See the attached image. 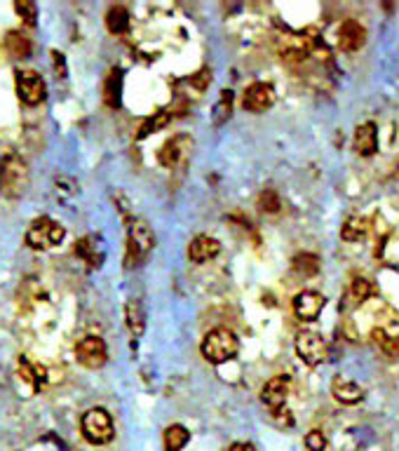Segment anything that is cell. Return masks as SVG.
<instances>
[{"label":"cell","mask_w":399,"mask_h":451,"mask_svg":"<svg viewBox=\"0 0 399 451\" xmlns=\"http://www.w3.org/2000/svg\"><path fill=\"white\" fill-rule=\"evenodd\" d=\"M31 183L28 165L19 153L5 148L0 153V193L5 198H21Z\"/></svg>","instance_id":"obj_1"},{"label":"cell","mask_w":399,"mask_h":451,"mask_svg":"<svg viewBox=\"0 0 399 451\" xmlns=\"http://www.w3.org/2000/svg\"><path fill=\"white\" fill-rule=\"evenodd\" d=\"M200 350H202V358L207 362H212V365H226V362H230L237 355L239 341L228 327H217L202 338Z\"/></svg>","instance_id":"obj_2"},{"label":"cell","mask_w":399,"mask_h":451,"mask_svg":"<svg viewBox=\"0 0 399 451\" xmlns=\"http://www.w3.org/2000/svg\"><path fill=\"white\" fill-rule=\"evenodd\" d=\"M155 235L150 226L141 219H130L127 226V254H125V268H137V265L153 252Z\"/></svg>","instance_id":"obj_3"},{"label":"cell","mask_w":399,"mask_h":451,"mask_svg":"<svg viewBox=\"0 0 399 451\" xmlns=\"http://www.w3.org/2000/svg\"><path fill=\"white\" fill-rule=\"evenodd\" d=\"M80 428H83L85 440L97 447L108 445V442H113V437H115L113 418H110L106 409H99V407H94L90 412L83 414V418H80Z\"/></svg>","instance_id":"obj_4"},{"label":"cell","mask_w":399,"mask_h":451,"mask_svg":"<svg viewBox=\"0 0 399 451\" xmlns=\"http://www.w3.org/2000/svg\"><path fill=\"white\" fill-rule=\"evenodd\" d=\"M63 235H66V230H63V226L47 219V216H40L33 223L28 226L26 230V245L31 249H40V252H45V249H52L57 247Z\"/></svg>","instance_id":"obj_5"},{"label":"cell","mask_w":399,"mask_h":451,"mask_svg":"<svg viewBox=\"0 0 399 451\" xmlns=\"http://www.w3.org/2000/svg\"><path fill=\"white\" fill-rule=\"evenodd\" d=\"M14 76H17L14 78V83H17V94L26 106H38V103L45 101L47 85H45V80L40 78V74H36V71H17Z\"/></svg>","instance_id":"obj_6"},{"label":"cell","mask_w":399,"mask_h":451,"mask_svg":"<svg viewBox=\"0 0 399 451\" xmlns=\"http://www.w3.org/2000/svg\"><path fill=\"white\" fill-rule=\"evenodd\" d=\"M296 353L308 367H319L322 362H326L329 348H326V341L317 332H301L296 336Z\"/></svg>","instance_id":"obj_7"},{"label":"cell","mask_w":399,"mask_h":451,"mask_svg":"<svg viewBox=\"0 0 399 451\" xmlns=\"http://www.w3.org/2000/svg\"><path fill=\"white\" fill-rule=\"evenodd\" d=\"M76 358L83 367L87 369H99L106 365L108 360V348L99 336H85L80 338L76 345Z\"/></svg>","instance_id":"obj_8"},{"label":"cell","mask_w":399,"mask_h":451,"mask_svg":"<svg viewBox=\"0 0 399 451\" xmlns=\"http://www.w3.org/2000/svg\"><path fill=\"white\" fill-rule=\"evenodd\" d=\"M275 103V90L270 83H254L244 90L242 106L249 113H263Z\"/></svg>","instance_id":"obj_9"},{"label":"cell","mask_w":399,"mask_h":451,"mask_svg":"<svg viewBox=\"0 0 399 451\" xmlns=\"http://www.w3.org/2000/svg\"><path fill=\"white\" fill-rule=\"evenodd\" d=\"M324 303H326V299L319 292L303 289L301 294H296V299H294V313H296V318L303 322H313L319 318Z\"/></svg>","instance_id":"obj_10"},{"label":"cell","mask_w":399,"mask_h":451,"mask_svg":"<svg viewBox=\"0 0 399 451\" xmlns=\"http://www.w3.org/2000/svg\"><path fill=\"white\" fill-rule=\"evenodd\" d=\"M289 378L286 376H275L270 378V381L263 385L261 390V400L263 405H266L270 412H279V409H284L286 405V397H289Z\"/></svg>","instance_id":"obj_11"},{"label":"cell","mask_w":399,"mask_h":451,"mask_svg":"<svg viewBox=\"0 0 399 451\" xmlns=\"http://www.w3.org/2000/svg\"><path fill=\"white\" fill-rule=\"evenodd\" d=\"M366 43V29L355 19H346L338 29V45L343 52H357Z\"/></svg>","instance_id":"obj_12"},{"label":"cell","mask_w":399,"mask_h":451,"mask_svg":"<svg viewBox=\"0 0 399 451\" xmlns=\"http://www.w3.org/2000/svg\"><path fill=\"white\" fill-rule=\"evenodd\" d=\"M219 252H221V243L209 235H197L193 238V243L188 245V259L193 263H204V261L217 259Z\"/></svg>","instance_id":"obj_13"},{"label":"cell","mask_w":399,"mask_h":451,"mask_svg":"<svg viewBox=\"0 0 399 451\" xmlns=\"http://www.w3.org/2000/svg\"><path fill=\"white\" fill-rule=\"evenodd\" d=\"M190 146H193L190 136H183V134H181V136H174V139H170L162 148H160V153H157L160 165H162V167H174V165H179V160L190 151Z\"/></svg>","instance_id":"obj_14"},{"label":"cell","mask_w":399,"mask_h":451,"mask_svg":"<svg viewBox=\"0 0 399 451\" xmlns=\"http://www.w3.org/2000/svg\"><path fill=\"white\" fill-rule=\"evenodd\" d=\"M331 392L333 397H336V402H341V405H359V402L364 400V390L362 385H357L355 381H350V378L346 376H336L331 381Z\"/></svg>","instance_id":"obj_15"},{"label":"cell","mask_w":399,"mask_h":451,"mask_svg":"<svg viewBox=\"0 0 399 451\" xmlns=\"http://www.w3.org/2000/svg\"><path fill=\"white\" fill-rule=\"evenodd\" d=\"M353 146L362 158H371L378 151V130L376 123H362L355 130Z\"/></svg>","instance_id":"obj_16"},{"label":"cell","mask_w":399,"mask_h":451,"mask_svg":"<svg viewBox=\"0 0 399 451\" xmlns=\"http://www.w3.org/2000/svg\"><path fill=\"white\" fill-rule=\"evenodd\" d=\"M125 322L134 338H139L146 332V310H143V303L139 299H130L125 303Z\"/></svg>","instance_id":"obj_17"},{"label":"cell","mask_w":399,"mask_h":451,"mask_svg":"<svg viewBox=\"0 0 399 451\" xmlns=\"http://www.w3.org/2000/svg\"><path fill=\"white\" fill-rule=\"evenodd\" d=\"M5 50L12 59H28L31 56V40L24 34H19V31H7Z\"/></svg>","instance_id":"obj_18"},{"label":"cell","mask_w":399,"mask_h":451,"mask_svg":"<svg viewBox=\"0 0 399 451\" xmlns=\"http://www.w3.org/2000/svg\"><path fill=\"white\" fill-rule=\"evenodd\" d=\"M120 92H123V74H120V69H113L108 71L106 83H103V101H106V106H120Z\"/></svg>","instance_id":"obj_19"},{"label":"cell","mask_w":399,"mask_h":451,"mask_svg":"<svg viewBox=\"0 0 399 451\" xmlns=\"http://www.w3.org/2000/svg\"><path fill=\"white\" fill-rule=\"evenodd\" d=\"M366 233H369V219H364V216H350L346 219L341 228V238L346 240V243H359Z\"/></svg>","instance_id":"obj_20"},{"label":"cell","mask_w":399,"mask_h":451,"mask_svg":"<svg viewBox=\"0 0 399 451\" xmlns=\"http://www.w3.org/2000/svg\"><path fill=\"white\" fill-rule=\"evenodd\" d=\"M106 29L115 36L127 34V31H130V12H127L123 5L110 7L106 12Z\"/></svg>","instance_id":"obj_21"},{"label":"cell","mask_w":399,"mask_h":451,"mask_svg":"<svg viewBox=\"0 0 399 451\" xmlns=\"http://www.w3.org/2000/svg\"><path fill=\"white\" fill-rule=\"evenodd\" d=\"M170 120H172V113L170 111H160V113H153V116L150 118H146L141 123V127H139V134H137V139L141 141V139H146V136H150L153 132H160L162 130V127H167L170 125Z\"/></svg>","instance_id":"obj_22"},{"label":"cell","mask_w":399,"mask_h":451,"mask_svg":"<svg viewBox=\"0 0 399 451\" xmlns=\"http://www.w3.org/2000/svg\"><path fill=\"white\" fill-rule=\"evenodd\" d=\"M188 440H190V432L183 428V425H170L162 435L165 451H181L188 445Z\"/></svg>","instance_id":"obj_23"},{"label":"cell","mask_w":399,"mask_h":451,"mask_svg":"<svg viewBox=\"0 0 399 451\" xmlns=\"http://www.w3.org/2000/svg\"><path fill=\"white\" fill-rule=\"evenodd\" d=\"M291 268L296 270L299 275H303V278L317 275V273H319V256L308 254V252L296 254V256L291 259Z\"/></svg>","instance_id":"obj_24"},{"label":"cell","mask_w":399,"mask_h":451,"mask_svg":"<svg viewBox=\"0 0 399 451\" xmlns=\"http://www.w3.org/2000/svg\"><path fill=\"white\" fill-rule=\"evenodd\" d=\"M76 254L85 263H90V268H99L103 261V254L97 252V245H92V238H83L80 243H76Z\"/></svg>","instance_id":"obj_25"},{"label":"cell","mask_w":399,"mask_h":451,"mask_svg":"<svg viewBox=\"0 0 399 451\" xmlns=\"http://www.w3.org/2000/svg\"><path fill=\"white\" fill-rule=\"evenodd\" d=\"M371 338L383 353H388V355H399V336L397 334H390L385 329L376 327L371 332Z\"/></svg>","instance_id":"obj_26"},{"label":"cell","mask_w":399,"mask_h":451,"mask_svg":"<svg viewBox=\"0 0 399 451\" xmlns=\"http://www.w3.org/2000/svg\"><path fill=\"white\" fill-rule=\"evenodd\" d=\"M373 294V285L366 278H357L353 280V285H350V292H348V301L353 305H359L364 301H369V296Z\"/></svg>","instance_id":"obj_27"},{"label":"cell","mask_w":399,"mask_h":451,"mask_svg":"<svg viewBox=\"0 0 399 451\" xmlns=\"http://www.w3.org/2000/svg\"><path fill=\"white\" fill-rule=\"evenodd\" d=\"M17 374H19V378H21L24 383L31 385V390H38L40 383H43V378L38 376L36 367L31 365L26 355H19V360H17Z\"/></svg>","instance_id":"obj_28"},{"label":"cell","mask_w":399,"mask_h":451,"mask_svg":"<svg viewBox=\"0 0 399 451\" xmlns=\"http://www.w3.org/2000/svg\"><path fill=\"white\" fill-rule=\"evenodd\" d=\"M230 113H233V92L223 90L221 96H219V103L214 106V123L223 125L230 118Z\"/></svg>","instance_id":"obj_29"},{"label":"cell","mask_w":399,"mask_h":451,"mask_svg":"<svg viewBox=\"0 0 399 451\" xmlns=\"http://www.w3.org/2000/svg\"><path fill=\"white\" fill-rule=\"evenodd\" d=\"M14 12H17L19 17L24 19L26 26H36V21H38L36 3H28V0H17V3H14Z\"/></svg>","instance_id":"obj_30"},{"label":"cell","mask_w":399,"mask_h":451,"mask_svg":"<svg viewBox=\"0 0 399 451\" xmlns=\"http://www.w3.org/2000/svg\"><path fill=\"white\" fill-rule=\"evenodd\" d=\"M259 207H261V212H266V214H277L279 207H282V203H279L277 193L268 188V191H263L259 196Z\"/></svg>","instance_id":"obj_31"},{"label":"cell","mask_w":399,"mask_h":451,"mask_svg":"<svg viewBox=\"0 0 399 451\" xmlns=\"http://www.w3.org/2000/svg\"><path fill=\"white\" fill-rule=\"evenodd\" d=\"M306 56H308V50H306V45H301V43H294L282 52V59L286 64H301Z\"/></svg>","instance_id":"obj_32"},{"label":"cell","mask_w":399,"mask_h":451,"mask_svg":"<svg viewBox=\"0 0 399 451\" xmlns=\"http://www.w3.org/2000/svg\"><path fill=\"white\" fill-rule=\"evenodd\" d=\"M306 449L308 451H324L326 449V437L322 430H310L306 435Z\"/></svg>","instance_id":"obj_33"},{"label":"cell","mask_w":399,"mask_h":451,"mask_svg":"<svg viewBox=\"0 0 399 451\" xmlns=\"http://www.w3.org/2000/svg\"><path fill=\"white\" fill-rule=\"evenodd\" d=\"M209 83H212V71L209 69H202V71H197L195 76H190V85H193L197 92H204L207 87H209Z\"/></svg>","instance_id":"obj_34"},{"label":"cell","mask_w":399,"mask_h":451,"mask_svg":"<svg viewBox=\"0 0 399 451\" xmlns=\"http://www.w3.org/2000/svg\"><path fill=\"white\" fill-rule=\"evenodd\" d=\"M52 61H54V71H57L59 78H66L68 69H66V59H63L61 52H52Z\"/></svg>","instance_id":"obj_35"},{"label":"cell","mask_w":399,"mask_h":451,"mask_svg":"<svg viewBox=\"0 0 399 451\" xmlns=\"http://www.w3.org/2000/svg\"><path fill=\"white\" fill-rule=\"evenodd\" d=\"M228 451H256V447L249 445V442H235V445H230Z\"/></svg>","instance_id":"obj_36"},{"label":"cell","mask_w":399,"mask_h":451,"mask_svg":"<svg viewBox=\"0 0 399 451\" xmlns=\"http://www.w3.org/2000/svg\"><path fill=\"white\" fill-rule=\"evenodd\" d=\"M393 176H395V179H399V163L395 165V172H393Z\"/></svg>","instance_id":"obj_37"}]
</instances>
